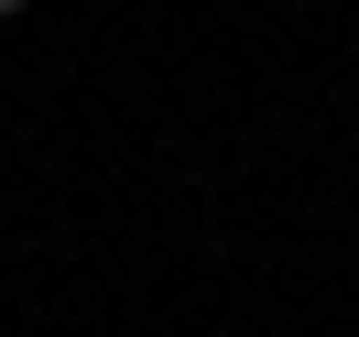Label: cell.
I'll list each match as a JSON object with an SVG mask.
<instances>
[{
	"mask_svg": "<svg viewBox=\"0 0 359 337\" xmlns=\"http://www.w3.org/2000/svg\"><path fill=\"white\" fill-rule=\"evenodd\" d=\"M0 22H22V0H0Z\"/></svg>",
	"mask_w": 359,
	"mask_h": 337,
	"instance_id": "cell-1",
	"label": "cell"
}]
</instances>
